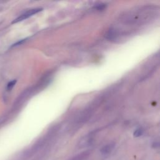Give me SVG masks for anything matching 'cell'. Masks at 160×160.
<instances>
[{"mask_svg":"<svg viewBox=\"0 0 160 160\" xmlns=\"http://www.w3.org/2000/svg\"><path fill=\"white\" fill-rule=\"evenodd\" d=\"M42 10V9L40 8H36V9H29L27 11H26L25 12H24L23 14H22L21 16H19L18 18H17L16 19H15L12 23H16L19 21H21L24 19H26L27 18H28L29 17L32 16L34 14H36L38 12H39V11H41Z\"/></svg>","mask_w":160,"mask_h":160,"instance_id":"6da1fadb","label":"cell"},{"mask_svg":"<svg viewBox=\"0 0 160 160\" xmlns=\"http://www.w3.org/2000/svg\"><path fill=\"white\" fill-rule=\"evenodd\" d=\"M114 146H115V144L113 142L106 144V146L102 147V149H101V153L104 156L109 154L114 148Z\"/></svg>","mask_w":160,"mask_h":160,"instance_id":"7a4b0ae2","label":"cell"},{"mask_svg":"<svg viewBox=\"0 0 160 160\" xmlns=\"http://www.w3.org/2000/svg\"><path fill=\"white\" fill-rule=\"evenodd\" d=\"M89 154V151H85L79 154L76 155V156L72 158L69 160H83L85 158H86L87 157H88Z\"/></svg>","mask_w":160,"mask_h":160,"instance_id":"3957f363","label":"cell"},{"mask_svg":"<svg viewBox=\"0 0 160 160\" xmlns=\"http://www.w3.org/2000/svg\"><path fill=\"white\" fill-rule=\"evenodd\" d=\"M142 134H143V129L142 128H138L134 131L133 135L134 137H139Z\"/></svg>","mask_w":160,"mask_h":160,"instance_id":"277c9868","label":"cell"},{"mask_svg":"<svg viewBox=\"0 0 160 160\" xmlns=\"http://www.w3.org/2000/svg\"><path fill=\"white\" fill-rule=\"evenodd\" d=\"M16 83V79H14L12 81H11L10 82H9L8 84H7V87H6L7 90L8 91H11L12 89V88L14 86Z\"/></svg>","mask_w":160,"mask_h":160,"instance_id":"5b68a950","label":"cell"}]
</instances>
